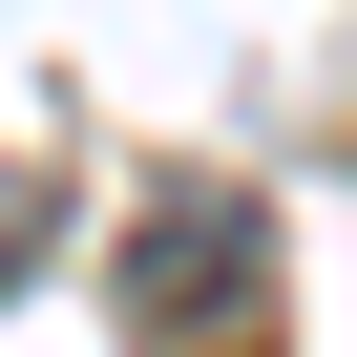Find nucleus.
<instances>
[{
    "instance_id": "f257e3e1",
    "label": "nucleus",
    "mask_w": 357,
    "mask_h": 357,
    "mask_svg": "<svg viewBox=\"0 0 357 357\" xmlns=\"http://www.w3.org/2000/svg\"><path fill=\"white\" fill-rule=\"evenodd\" d=\"M252 294H273V231H252V211H147V231H126V315H147L168 357H231Z\"/></svg>"
},
{
    "instance_id": "f03ea898",
    "label": "nucleus",
    "mask_w": 357,
    "mask_h": 357,
    "mask_svg": "<svg viewBox=\"0 0 357 357\" xmlns=\"http://www.w3.org/2000/svg\"><path fill=\"white\" fill-rule=\"evenodd\" d=\"M22 252H43V211H0V273H22Z\"/></svg>"
}]
</instances>
